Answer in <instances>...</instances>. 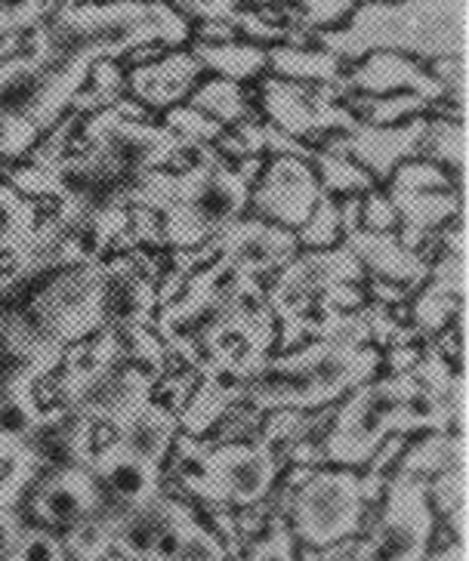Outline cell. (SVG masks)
<instances>
[{"mask_svg":"<svg viewBox=\"0 0 469 561\" xmlns=\"http://www.w3.org/2000/svg\"><path fill=\"white\" fill-rule=\"evenodd\" d=\"M7 364H10V362H7V355L0 352V377H3V370H7Z\"/></svg>","mask_w":469,"mask_h":561,"instance_id":"74e56055","label":"cell"},{"mask_svg":"<svg viewBox=\"0 0 469 561\" xmlns=\"http://www.w3.org/2000/svg\"><path fill=\"white\" fill-rule=\"evenodd\" d=\"M7 561H71V552H68L66 537L25 522V528L19 534L16 546H13Z\"/></svg>","mask_w":469,"mask_h":561,"instance_id":"d6a6232c","label":"cell"},{"mask_svg":"<svg viewBox=\"0 0 469 561\" xmlns=\"http://www.w3.org/2000/svg\"><path fill=\"white\" fill-rule=\"evenodd\" d=\"M253 90H256L260 117L306 146H321L328 136L358 127L350 108L340 102L343 96L340 87H309V83L278 81L272 75H263L253 83Z\"/></svg>","mask_w":469,"mask_h":561,"instance_id":"30bf717a","label":"cell"},{"mask_svg":"<svg viewBox=\"0 0 469 561\" xmlns=\"http://www.w3.org/2000/svg\"><path fill=\"white\" fill-rule=\"evenodd\" d=\"M185 105H192L204 117L217 121L219 127H226V130H234L238 124L260 117V112H256V90L253 87L226 81V78H210V75H204L202 83L185 100Z\"/></svg>","mask_w":469,"mask_h":561,"instance_id":"603a6c76","label":"cell"},{"mask_svg":"<svg viewBox=\"0 0 469 561\" xmlns=\"http://www.w3.org/2000/svg\"><path fill=\"white\" fill-rule=\"evenodd\" d=\"M263 158L229 161L214 146H195L192 164L168 170L158 204L161 244L173 253L198 250L248 216L251 185Z\"/></svg>","mask_w":469,"mask_h":561,"instance_id":"3957f363","label":"cell"},{"mask_svg":"<svg viewBox=\"0 0 469 561\" xmlns=\"http://www.w3.org/2000/svg\"><path fill=\"white\" fill-rule=\"evenodd\" d=\"M210 244H214V256L226 260L238 272H244L248 278L260 280V284H263V278H272L278 268H285L300 253L294 231L268 226V222L253 219V216L238 219Z\"/></svg>","mask_w":469,"mask_h":561,"instance_id":"2e32d148","label":"cell"},{"mask_svg":"<svg viewBox=\"0 0 469 561\" xmlns=\"http://www.w3.org/2000/svg\"><path fill=\"white\" fill-rule=\"evenodd\" d=\"M438 518L426 481L392 472L370 522L334 561H423L436 540Z\"/></svg>","mask_w":469,"mask_h":561,"instance_id":"ba28073f","label":"cell"},{"mask_svg":"<svg viewBox=\"0 0 469 561\" xmlns=\"http://www.w3.org/2000/svg\"><path fill=\"white\" fill-rule=\"evenodd\" d=\"M340 102L350 108L358 124H368V127H396L404 121H414V117L436 115V105H430L414 93H389V96L343 93Z\"/></svg>","mask_w":469,"mask_h":561,"instance_id":"d4e9b609","label":"cell"},{"mask_svg":"<svg viewBox=\"0 0 469 561\" xmlns=\"http://www.w3.org/2000/svg\"><path fill=\"white\" fill-rule=\"evenodd\" d=\"M309 167H312V173L319 180L321 192L336 201L358 198V195H365L370 188H377V182L370 180L362 167L352 164L350 158H343V154L319 149V146H316L312 158H309Z\"/></svg>","mask_w":469,"mask_h":561,"instance_id":"484cf974","label":"cell"},{"mask_svg":"<svg viewBox=\"0 0 469 561\" xmlns=\"http://www.w3.org/2000/svg\"><path fill=\"white\" fill-rule=\"evenodd\" d=\"M343 93H365V96H389V93H414L430 105H436L438 117H454L464 121V112H454L445 105V93L430 75V68L408 59L399 53H370L365 59L352 62L346 68V78L340 83Z\"/></svg>","mask_w":469,"mask_h":561,"instance_id":"9a60e30c","label":"cell"},{"mask_svg":"<svg viewBox=\"0 0 469 561\" xmlns=\"http://www.w3.org/2000/svg\"><path fill=\"white\" fill-rule=\"evenodd\" d=\"M232 561H300V549L294 543V537L287 534L282 515L272 510L266 528L241 546Z\"/></svg>","mask_w":469,"mask_h":561,"instance_id":"f1b7e54d","label":"cell"},{"mask_svg":"<svg viewBox=\"0 0 469 561\" xmlns=\"http://www.w3.org/2000/svg\"><path fill=\"white\" fill-rule=\"evenodd\" d=\"M180 435H183L180 411L170 408L168 401L158 398V392H155L117 426L112 442L124 447V450H130L139 460L151 462V466L168 472L170 450H173Z\"/></svg>","mask_w":469,"mask_h":561,"instance_id":"d6986e66","label":"cell"},{"mask_svg":"<svg viewBox=\"0 0 469 561\" xmlns=\"http://www.w3.org/2000/svg\"><path fill=\"white\" fill-rule=\"evenodd\" d=\"M358 226L380 234H399V216L380 185L358 198Z\"/></svg>","mask_w":469,"mask_h":561,"instance_id":"e575fe53","label":"cell"},{"mask_svg":"<svg viewBox=\"0 0 469 561\" xmlns=\"http://www.w3.org/2000/svg\"><path fill=\"white\" fill-rule=\"evenodd\" d=\"M44 210L0 180V260H16L32 248Z\"/></svg>","mask_w":469,"mask_h":561,"instance_id":"cb8c5ba5","label":"cell"},{"mask_svg":"<svg viewBox=\"0 0 469 561\" xmlns=\"http://www.w3.org/2000/svg\"><path fill=\"white\" fill-rule=\"evenodd\" d=\"M467 469V435L464 432H423L408 438L396 472L417 481H433L442 472Z\"/></svg>","mask_w":469,"mask_h":561,"instance_id":"44dd1931","label":"cell"},{"mask_svg":"<svg viewBox=\"0 0 469 561\" xmlns=\"http://www.w3.org/2000/svg\"><path fill=\"white\" fill-rule=\"evenodd\" d=\"M105 510V496L87 466L71 460L47 462L25 491V522L47 528L59 537L90 525Z\"/></svg>","mask_w":469,"mask_h":561,"instance_id":"8fae6325","label":"cell"},{"mask_svg":"<svg viewBox=\"0 0 469 561\" xmlns=\"http://www.w3.org/2000/svg\"><path fill=\"white\" fill-rule=\"evenodd\" d=\"M188 50L195 53V59L202 62L204 75L244 83V87H253V83L266 75L268 68V47H263V44H251V41H244V37L222 41V44L188 41Z\"/></svg>","mask_w":469,"mask_h":561,"instance_id":"7402d4cb","label":"cell"},{"mask_svg":"<svg viewBox=\"0 0 469 561\" xmlns=\"http://www.w3.org/2000/svg\"><path fill=\"white\" fill-rule=\"evenodd\" d=\"M300 250H331L343 244V222H340V201L321 195L316 210L294 231Z\"/></svg>","mask_w":469,"mask_h":561,"instance_id":"83f0119b","label":"cell"},{"mask_svg":"<svg viewBox=\"0 0 469 561\" xmlns=\"http://www.w3.org/2000/svg\"><path fill=\"white\" fill-rule=\"evenodd\" d=\"M469 0H377L358 3L336 28L316 32L312 41L346 66L370 53H399L423 66L467 56Z\"/></svg>","mask_w":469,"mask_h":561,"instance_id":"7a4b0ae2","label":"cell"},{"mask_svg":"<svg viewBox=\"0 0 469 561\" xmlns=\"http://www.w3.org/2000/svg\"><path fill=\"white\" fill-rule=\"evenodd\" d=\"M282 450L263 435L248 442H214L180 435L170 450L168 484L198 510L244 512L263 506L285 472Z\"/></svg>","mask_w":469,"mask_h":561,"instance_id":"5b68a950","label":"cell"},{"mask_svg":"<svg viewBox=\"0 0 469 561\" xmlns=\"http://www.w3.org/2000/svg\"><path fill=\"white\" fill-rule=\"evenodd\" d=\"M25 50V34H16V37H0V62H7L10 56Z\"/></svg>","mask_w":469,"mask_h":561,"instance_id":"8d00e7d4","label":"cell"},{"mask_svg":"<svg viewBox=\"0 0 469 561\" xmlns=\"http://www.w3.org/2000/svg\"><path fill=\"white\" fill-rule=\"evenodd\" d=\"M352 3L358 7V3H377V0H352Z\"/></svg>","mask_w":469,"mask_h":561,"instance_id":"f35d334b","label":"cell"},{"mask_svg":"<svg viewBox=\"0 0 469 561\" xmlns=\"http://www.w3.org/2000/svg\"><path fill=\"white\" fill-rule=\"evenodd\" d=\"M28 34L50 50L93 66L96 59H124L139 47H188L192 22L161 0H100L66 3Z\"/></svg>","mask_w":469,"mask_h":561,"instance_id":"277c9868","label":"cell"},{"mask_svg":"<svg viewBox=\"0 0 469 561\" xmlns=\"http://www.w3.org/2000/svg\"><path fill=\"white\" fill-rule=\"evenodd\" d=\"M414 386V374L380 370L377 377L352 389L331 408L328 430L321 435V466L362 472L389 435H404V401Z\"/></svg>","mask_w":469,"mask_h":561,"instance_id":"52a82bcc","label":"cell"},{"mask_svg":"<svg viewBox=\"0 0 469 561\" xmlns=\"http://www.w3.org/2000/svg\"><path fill=\"white\" fill-rule=\"evenodd\" d=\"M426 127H430V115L404 121V124H396V127H368V124H358L350 133L328 136L319 149H328L334 151V154L350 158L352 164L362 167L377 185H384L392 176L396 167L411 161V158H420Z\"/></svg>","mask_w":469,"mask_h":561,"instance_id":"5bb4252c","label":"cell"},{"mask_svg":"<svg viewBox=\"0 0 469 561\" xmlns=\"http://www.w3.org/2000/svg\"><path fill=\"white\" fill-rule=\"evenodd\" d=\"M84 466L100 484L105 503H112V506H136L168 488L164 469L139 460L115 442H105L100 450H93V457Z\"/></svg>","mask_w":469,"mask_h":561,"instance_id":"ac0fdd59","label":"cell"},{"mask_svg":"<svg viewBox=\"0 0 469 561\" xmlns=\"http://www.w3.org/2000/svg\"><path fill=\"white\" fill-rule=\"evenodd\" d=\"M161 121V127H168L173 136H180L183 142L188 146H217L219 139L226 136V127H219L217 121H210V117H204L202 112H195L192 105H173L170 112L158 117Z\"/></svg>","mask_w":469,"mask_h":561,"instance_id":"f546056e","label":"cell"},{"mask_svg":"<svg viewBox=\"0 0 469 561\" xmlns=\"http://www.w3.org/2000/svg\"><path fill=\"white\" fill-rule=\"evenodd\" d=\"M321 195L324 192L306 161L290 154H268L251 185L248 216L285 231H297L316 210Z\"/></svg>","mask_w":469,"mask_h":561,"instance_id":"7c38bea8","label":"cell"},{"mask_svg":"<svg viewBox=\"0 0 469 561\" xmlns=\"http://www.w3.org/2000/svg\"><path fill=\"white\" fill-rule=\"evenodd\" d=\"M430 75L445 93V105H451L454 112L467 108V56H454V59H436L430 62Z\"/></svg>","mask_w":469,"mask_h":561,"instance_id":"836d02e7","label":"cell"},{"mask_svg":"<svg viewBox=\"0 0 469 561\" xmlns=\"http://www.w3.org/2000/svg\"><path fill=\"white\" fill-rule=\"evenodd\" d=\"M204 68L188 47L168 50L146 66L127 68V96L139 102L149 115H164L173 105H183L202 83Z\"/></svg>","mask_w":469,"mask_h":561,"instance_id":"e0dca14e","label":"cell"},{"mask_svg":"<svg viewBox=\"0 0 469 561\" xmlns=\"http://www.w3.org/2000/svg\"><path fill=\"white\" fill-rule=\"evenodd\" d=\"M420 158L445 167L454 176H464L467 173V121L430 115Z\"/></svg>","mask_w":469,"mask_h":561,"instance_id":"4316f807","label":"cell"},{"mask_svg":"<svg viewBox=\"0 0 469 561\" xmlns=\"http://www.w3.org/2000/svg\"><path fill=\"white\" fill-rule=\"evenodd\" d=\"M423 561H467V540H457V537L438 528L436 540H433Z\"/></svg>","mask_w":469,"mask_h":561,"instance_id":"d590c367","label":"cell"},{"mask_svg":"<svg viewBox=\"0 0 469 561\" xmlns=\"http://www.w3.org/2000/svg\"><path fill=\"white\" fill-rule=\"evenodd\" d=\"M384 370V352L365 336H309L268 355L241 404L256 413H319Z\"/></svg>","mask_w":469,"mask_h":561,"instance_id":"6da1fadb","label":"cell"},{"mask_svg":"<svg viewBox=\"0 0 469 561\" xmlns=\"http://www.w3.org/2000/svg\"><path fill=\"white\" fill-rule=\"evenodd\" d=\"M66 3L71 0H0V37L34 32Z\"/></svg>","mask_w":469,"mask_h":561,"instance_id":"4dcf8cb0","label":"cell"},{"mask_svg":"<svg viewBox=\"0 0 469 561\" xmlns=\"http://www.w3.org/2000/svg\"><path fill=\"white\" fill-rule=\"evenodd\" d=\"M362 198V195H358ZM358 198L340 201V222H343V244L365 268V278L399 284L417 290L430 278V256L411 250L399 234H380L358 226Z\"/></svg>","mask_w":469,"mask_h":561,"instance_id":"4fadbf2b","label":"cell"},{"mask_svg":"<svg viewBox=\"0 0 469 561\" xmlns=\"http://www.w3.org/2000/svg\"><path fill=\"white\" fill-rule=\"evenodd\" d=\"M380 188L399 216V238L420 253L464 219V176H454L426 158L399 164Z\"/></svg>","mask_w":469,"mask_h":561,"instance_id":"9c48e42d","label":"cell"},{"mask_svg":"<svg viewBox=\"0 0 469 561\" xmlns=\"http://www.w3.org/2000/svg\"><path fill=\"white\" fill-rule=\"evenodd\" d=\"M346 62L336 59L334 53L319 47L316 41L309 44H275L268 47L266 75L278 81L309 83V87H340L346 78Z\"/></svg>","mask_w":469,"mask_h":561,"instance_id":"ffe728a7","label":"cell"},{"mask_svg":"<svg viewBox=\"0 0 469 561\" xmlns=\"http://www.w3.org/2000/svg\"><path fill=\"white\" fill-rule=\"evenodd\" d=\"M41 139L44 133L37 130L32 121L0 112V164H25Z\"/></svg>","mask_w":469,"mask_h":561,"instance_id":"1f68e13d","label":"cell"},{"mask_svg":"<svg viewBox=\"0 0 469 561\" xmlns=\"http://www.w3.org/2000/svg\"><path fill=\"white\" fill-rule=\"evenodd\" d=\"M272 510L300 549L331 552L362 537L374 506L355 469L340 466H285Z\"/></svg>","mask_w":469,"mask_h":561,"instance_id":"8992f818","label":"cell"},{"mask_svg":"<svg viewBox=\"0 0 469 561\" xmlns=\"http://www.w3.org/2000/svg\"><path fill=\"white\" fill-rule=\"evenodd\" d=\"M0 472H3V466H0Z\"/></svg>","mask_w":469,"mask_h":561,"instance_id":"ab89813d","label":"cell"}]
</instances>
